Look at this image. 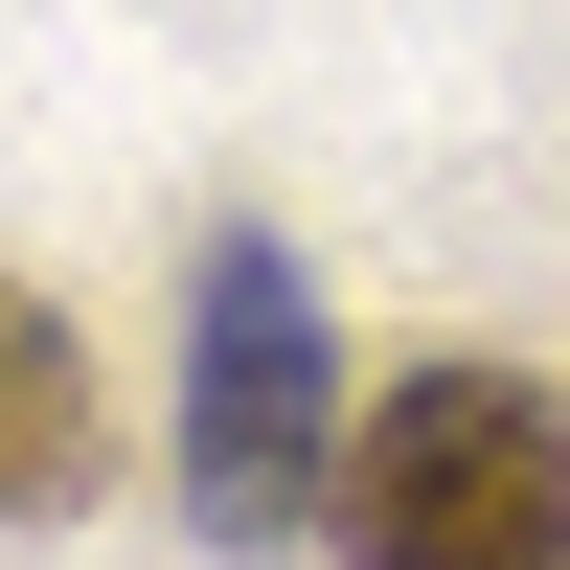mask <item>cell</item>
<instances>
[{
    "label": "cell",
    "instance_id": "2",
    "mask_svg": "<svg viewBox=\"0 0 570 570\" xmlns=\"http://www.w3.org/2000/svg\"><path fill=\"white\" fill-rule=\"evenodd\" d=\"M183 502L228 548L343 525V411H320V297L274 228H206V320H183Z\"/></svg>",
    "mask_w": 570,
    "mask_h": 570
},
{
    "label": "cell",
    "instance_id": "1",
    "mask_svg": "<svg viewBox=\"0 0 570 570\" xmlns=\"http://www.w3.org/2000/svg\"><path fill=\"white\" fill-rule=\"evenodd\" d=\"M343 570H570V389L411 365L343 434Z\"/></svg>",
    "mask_w": 570,
    "mask_h": 570
},
{
    "label": "cell",
    "instance_id": "3",
    "mask_svg": "<svg viewBox=\"0 0 570 570\" xmlns=\"http://www.w3.org/2000/svg\"><path fill=\"white\" fill-rule=\"evenodd\" d=\"M0 502L69 525L91 502V365H69V297H0Z\"/></svg>",
    "mask_w": 570,
    "mask_h": 570
}]
</instances>
